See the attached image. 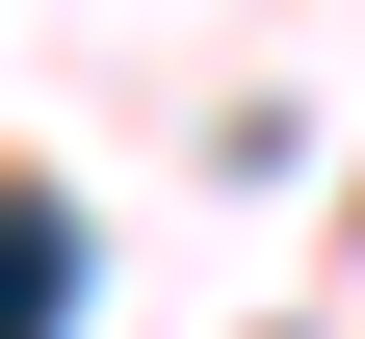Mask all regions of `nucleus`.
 <instances>
[{
  "instance_id": "nucleus-1",
  "label": "nucleus",
  "mask_w": 365,
  "mask_h": 339,
  "mask_svg": "<svg viewBox=\"0 0 365 339\" xmlns=\"http://www.w3.org/2000/svg\"><path fill=\"white\" fill-rule=\"evenodd\" d=\"M78 313V209H53V183H0V339H53Z\"/></svg>"
}]
</instances>
